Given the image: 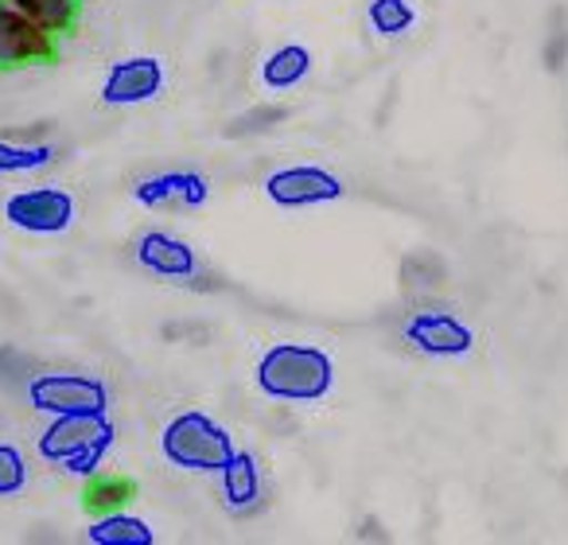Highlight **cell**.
Masks as SVG:
<instances>
[{
	"mask_svg": "<svg viewBox=\"0 0 568 545\" xmlns=\"http://www.w3.org/2000/svg\"><path fill=\"white\" fill-rule=\"evenodd\" d=\"M257 386L276 402H320L335 386V366L320 347L276 343L261 355Z\"/></svg>",
	"mask_w": 568,
	"mask_h": 545,
	"instance_id": "1",
	"label": "cell"
},
{
	"mask_svg": "<svg viewBox=\"0 0 568 545\" xmlns=\"http://www.w3.org/2000/svg\"><path fill=\"white\" fill-rule=\"evenodd\" d=\"M113 444V425L105 413H59L40 436V456L67 467L71 475H94Z\"/></svg>",
	"mask_w": 568,
	"mask_h": 545,
	"instance_id": "2",
	"label": "cell"
},
{
	"mask_svg": "<svg viewBox=\"0 0 568 545\" xmlns=\"http://www.w3.org/2000/svg\"><path fill=\"white\" fill-rule=\"evenodd\" d=\"M160 448L183 472H222L237 452L226 428L214 425L206 413H180L160 436Z\"/></svg>",
	"mask_w": 568,
	"mask_h": 545,
	"instance_id": "3",
	"label": "cell"
},
{
	"mask_svg": "<svg viewBox=\"0 0 568 545\" xmlns=\"http://www.w3.org/2000/svg\"><path fill=\"white\" fill-rule=\"evenodd\" d=\"M59 48V36L36 24L28 12H20L12 0H0V71L51 63Z\"/></svg>",
	"mask_w": 568,
	"mask_h": 545,
	"instance_id": "4",
	"label": "cell"
},
{
	"mask_svg": "<svg viewBox=\"0 0 568 545\" xmlns=\"http://www.w3.org/2000/svg\"><path fill=\"white\" fill-rule=\"evenodd\" d=\"M28 402L40 413H105L110 390L90 374H36L28 386Z\"/></svg>",
	"mask_w": 568,
	"mask_h": 545,
	"instance_id": "5",
	"label": "cell"
},
{
	"mask_svg": "<svg viewBox=\"0 0 568 545\" xmlns=\"http://www.w3.org/2000/svg\"><path fill=\"white\" fill-rule=\"evenodd\" d=\"M4 219L24 234H63L74 222V195L63 188H28L4 199Z\"/></svg>",
	"mask_w": 568,
	"mask_h": 545,
	"instance_id": "6",
	"label": "cell"
},
{
	"mask_svg": "<svg viewBox=\"0 0 568 545\" xmlns=\"http://www.w3.org/2000/svg\"><path fill=\"white\" fill-rule=\"evenodd\" d=\"M265 191L276 206H316L339 199L343 183L324 168H281L265 180Z\"/></svg>",
	"mask_w": 568,
	"mask_h": 545,
	"instance_id": "7",
	"label": "cell"
},
{
	"mask_svg": "<svg viewBox=\"0 0 568 545\" xmlns=\"http://www.w3.org/2000/svg\"><path fill=\"white\" fill-rule=\"evenodd\" d=\"M164 87V67L160 59L141 55V59H121L110 67L102 87V102L105 105H136V102H152Z\"/></svg>",
	"mask_w": 568,
	"mask_h": 545,
	"instance_id": "8",
	"label": "cell"
},
{
	"mask_svg": "<svg viewBox=\"0 0 568 545\" xmlns=\"http://www.w3.org/2000/svg\"><path fill=\"white\" fill-rule=\"evenodd\" d=\"M405 340H409L417 351H425V355L456 359V355H467V351H471L475 335H471V327L459 324V320L448 316V312H417V316L405 324Z\"/></svg>",
	"mask_w": 568,
	"mask_h": 545,
	"instance_id": "9",
	"label": "cell"
},
{
	"mask_svg": "<svg viewBox=\"0 0 568 545\" xmlns=\"http://www.w3.org/2000/svg\"><path fill=\"white\" fill-rule=\"evenodd\" d=\"M133 199L144 206H203L211 199V183L199 172H160L136 183Z\"/></svg>",
	"mask_w": 568,
	"mask_h": 545,
	"instance_id": "10",
	"label": "cell"
},
{
	"mask_svg": "<svg viewBox=\"0 0 568 545\" xmlns=\"http://www.w3.org/2000/svg\"><path fill=\"white\" fill-rule=\"evenodd\" d=\"M136 261H141L149 273L160 277H195V250H191L183 238H172L164 230H149V234L136 238Z\"/></svg>",
	"mask_w": 568,
	"mask_h": 545,
	"instance_id": "11",
	"label": "cell"
},
{
	"mask_svg": "<svg viewBox=\"0 0 568 545\" xmlns=\"http://www.w3.org/2000/svg\"><path fill=\"white\" fill-rule=\"evenodd\" d=\"M87 542L94 545H152L156 534L149 529V522L133 518L125 511H110V514H98L87 529Z\"/></svg>",
	"mask_w": 568,
	"mask_h": 545,
	"instance_id": "12",
	"label": "cell"
},
{
	"mask_svg": "<svg viewBox=\"0 0 568 545\" xmlns=\"http://www.w3.org/2000/svg\"><path fill=\"white\" fill-rule=\"evenodd\" d=\"M222 495H226V506L234 511H245V506L257 503L261 495V475H257V460L250 452H234L230 464L222 467Z\"/></svg>",
	"mask_w": 568,
	"mask_h": 545,
	"instance_id": "13",
	"label": "cell"
},
{
	"mask_svg": "<svg viewBox=\"0 0 568 545\" xmlns=\"http://www.w3.org/2000/svg\"><path fill=\"white\" fill-rule=\"evenodd\" d=\"M308 71H312L308 48H296V43H288V48L273 51V55L265 59V67H261V79H265V87H273V90H293V87H301V82L308 79Z\"/></svg>",
	"mask_w": 568,
	"mask_h": 545,
	"instance_id": "14",
	"label": "cell"
},
{
	"mask_svg": "<svg viewBox=\"0 0 568 545\" xmlns=\"http://www.w3.org/2000/svg\"><path fill=\"white\" fill-rule=\"evenodd\" d=\"M133 495H136L133 480L94 472V475H87V495H82V503H87L90 514H110V511H121Z\"/></svg>",
	"mask_w": 568,
	"mask_h": 545,
	"instance_id": "15",
	"label": "cell"
},
{
	"mask_svg": "<svg viewBox=\"0 0 568 545\" xmlns=\"http://www.w3.org/2000/svg\"><path fill=\"white\" fill-rule=\"evenodd\" d=\"M12 4L55 36H67L79 20V0H12Z\"/></svg>",
	"mask_w": 568,
	"mask_h": 545,
	"instance_id": "16",
	"label": "cell"
},
{
	"mask_svg": "<svg viewBox=\"0 0 568 545\" xmlns=\"http://www.w3.org/2000/svg\"><path fill=\"white\" fill-rule=\"evenodd\" d=\"M55 160L51 144H12L0 141V175H20V172H40Z\"/></svg>",
	"mask_w": 568,
	"mask_h": 545,
	"instance_id": "17",
	"label": "cell"
},
{
	"mask_svg": "<svg viewBox=\"0 0 568 545\" xmlns=\"http://www.w3.org/2000/svg\"><path fill=\"white\" fill-rule=\"evenodd\" d=\"M413 20H417V12H413L409 0H371V24L378 36H405L413 28Z\"/></svg>",
	"mask_w": 568,
	"mask_h": 545,
	"instance_id": "18",
	"label": "cell"
},
{
	"mask_svg": "<svg viewBox=\"0 0 568 545\" xmlns=\"http://www.w3.org/2000/svg\"><path fill=\"white\" fill-rule=\"evenodd\" d=\"M24 483H28V464H24V456H20V448L0 444V498L20 495Z\"/></svg>",
	"mask_w": 568,
	"mask_h": 545,
	"instance_id": "19",
	"label": "cell"
}]
</instances>
